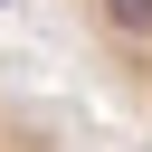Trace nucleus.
<instances>
[{"label":"nucleus","instance_id":"obj_2","mask_svg":"<svg viewBox=\"0 0 152 152\" xmlns=\"http://www.w3.org/2000/svg\"><path fill=\"white\" fill-rule=\"evenodd\" d=\"M0 152H48V133H38V114L0 86Z\"/></svg>","mask_w":152,"mask_h":152},{"label":"nucleus","instance_id":"obj_1","mask_svg":"<svg viewBox=\"0 0 152 152\" xmlns=\"http://www.w3.org/2000/svg\"><path fill=\"white\" fill-rule=\"evenodd\" d=\"M76 10H86V28H95L104 66L124 76V95L152 114V0H76Z\"/></svg>","mask_w":152,"mask_h":152}]
</instances>
